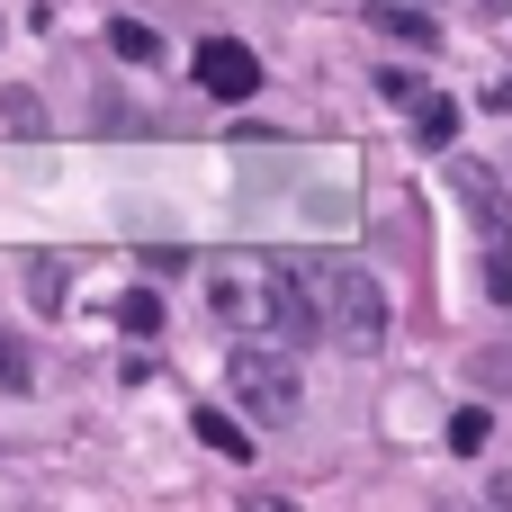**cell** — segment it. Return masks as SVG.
Listing matches in <instances>:
<instances>
[{"label": "cell", "mask_w": 512, "mask_h": 512, "mask_svg": "<svg viewBox=\"0 0 512 512\" xmlns=\"http://www.w3.org/2000/svg\"><path fill=\"white\" fill-rule=\"evenodd\" d=\"M315 306H324V342L342 351H378L396 333V306L360 261H315Z\"/></svg>", "instance_id": "6da1fadb"}, {"label": "cell", "mask_w": 512, "mask_h": 512, "mask_svg": "<svg viewBox=\"0 0 512 512\" xmlns=\"http://www.w3.org/2000/svg\"><path fill=\"white\" fill-rule=\"evenodd\" d=\"M225 396H234L261 432H288V423H297V405H306V378H297L288 342H243V351L225 360Z\"/></svg>", "instance_id": "7a4b0ae2"}, {"label": "cell", "mask_w": 512, "mask_h": 512, "mask_svg": "<svg viewBox=\"0 0 512 512\" xmlns=\"http://www.w3.org/2000/svg\"><path fill=\"white\" fill-rule=\"evenodd\" d=\"M450 189H459V207H468V225H477V243H486V297H512V207H504V180H495L486 162H459Z\"/></svg>", "instance_id": "3957f363"}, {"label": "cell", "mask_w": 512, "mask_h": 512, "mask_svg": "<svg viewBox=\"0 0 512 512\" xmlns=\"http://www.w3.org/2000/svg\"><path fill=\"white\" fill-rule=\"evenodd\" d=\"M198 90H207V99H252V90H261V63H252V45H234V36H207V45H198Z\"/></svg>", "instance_id": "277c9868"}, {"label": "cell", "mask_w": 512, "mask_h": 512, "mask_svg": "<svg viewBox=\"0 0 512 512\" xmlns=\"http://www.w3.org/2000/svg\"><path fill=\"white\" fill-rule=\"evenodd\" d=\"M414 144L423 153H450L459 144V99H414Z\"/></svg>", "instance_id": "5b68a950"}, {"label": "cell", "mask_w": 512, "mask_h": 512, "mask_svg": "<svg viewBox=\"0 0 512 512\" xmlns=\"http://www.w3.org/2000/svg\"><path fill=\"white\" fill-rule=\"evenodd\" d=\"M189 432H198V441H207V450H225V459H234V468H243V459H252V432H243V423H225V414H216V405H198V423H189Z\"/></svg>", "instance_id": "8992f818"}, {"label": "cell", "mask_w": 512, "mask_h": 512, "mask_svg": "<svg viewBox=\"0 0 512 512\" xmlns=\"http://www.w3.org/2000/svg\"><path fill=\"white\" fill-rule=\"evenodd\" d=\"M108 54H117V63H162V36H153L144 18H117V27H108Z\"/></svg>", "instance_id": "52a82bcc"}, {"label": "cell", "mask_w": 512, "mask_h": 512, "mask_svg": "<svg viewBox=\"0 0 512 512\" xmlns=\"http://www.w3.org/2000/svg\"><path fill=\"white\" fill-rule=\"evenodd\" d=\"M369 18H378V27H387V36H405V45H432V18H423V9H414V0H378V9H369Z\"/></svg>", "instance_id": "ba28073f"}, {"label": "cell", "mask_w": 512, "mask_h": 512, "mask_svg": "<svg viewBox=\"0 0 512 512\" xmlns=\"http://www.w3.org/2000/svg\"><path fill=\"white\" fill-rule=\"evenodd\" d=\"M27 387H36V351L18 333H0V396H27Z\"/></svg>", "instance_id": "9c48e42d"}, {"label": "cell", "mask_w": 512, "mask_h": 512, "mask_svg": "<svg viewBox=\"0 0 512 512\" xmlns=\"http://www.w3.org/2000/svg\"><path fill=\"white\" fill-rule=\"evenodd\" d=\"M0 126H9V135H45V108H36V90H0Z\"/></svg>", "instance_id": "30bf717a"}, {"label": "cell", "mask_w": 512, "mask_h": 512, "mask_svg": "<svg viewBox=\"0 0 512 512\" xmlns=\"http://www.w3.org/2000/svg\"><path fill=\"white\" fill-rule=\"evenodd\" d=\"M117 324H126V333H162V297H153V288H126V297H117Z\"/></svg>", "instance_id": "8fae6325"}, {"label": "cell", "mask_w": 512, "mask_h": 512, "mask_svg": "<svg viewBox=\"0 0 512 512\" xmlns=\"http://www.w3.org/2000/svg\"><path fill=\"white\" fill-rule=\"evenodd\" d=\"M486 432H495V414H486V405L450 414V450H459V459H477V450H486Z\"/></svg>", "instance_id": "7c38bea8"}, {"label": "cell", "mask_w": 512, "mask_h": 512, "mask_svg": "<svg viewBox=\"0 0 512 512\" xmlns=\"http://www.w3.org/2000/svg\"><path fill=\"white\" fill-rule=\"evenodd\" d=\"M477 387H512V342H486L477 351Z\"/></svg>", "instance_id": "4fadbf2b"}, {"label": "cell", "mask_w": 512, "mask_h": 512, "mask_svg": "<svg viewBox=\"0 0 512 512\" xmlns=\"http://www.w3.org/2000/svg\"><path fill=\"white\" fill-rule=\"evenodd\" d=\"M27 288H36V306H63V261H36Z\"/></svg>", "instance_id": "5bb4252c"}, {"label": "cell", "mask_w": 512, "mask_h": 512, "mask_svg": "<svg viewBox=\"0 0 512 512\" xmlns=\"http://www.w3.org/2000/svg\"><path fill=\"white\" fill-rule=\"evenodd\" d=\"M0 36H9V27H0Z\"/></svg>", "instance_id": "9a60e30c"}]
</instances>
